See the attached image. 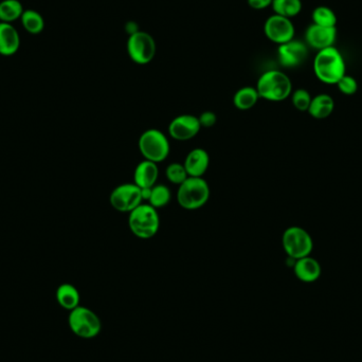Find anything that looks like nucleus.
Segmentation results:
<instances>
[{"instance_id":"1","label":"nucleus","mask_w":362,"mask_h":362,"mask_svg":"<svg viewBox=\"0 0 362 362\" xmlns=\"http://www.w3.org/2000/svg\"><path fill=\"white\" fill-rule=\"evenodd\" d=\"M314 72L320 82L337 84L347 74V65L340 51L335 46L318 51L314 60Z\"/></svg>"},{"instance_id":"2","label":"nucleus","mask_w":362,"mask_h":362,"mask_svg":"<svg viewBox=\"0 0 362 362\" xmlns=\"http://www.w3.org/2000/svg\"><path fill=\"white\" fill-rule=\"evenodd\" d=\"M260 99L270 102H282L292 93V83L286 73L280 70L264 72L256 84Z\"/></svg>"},{"instance_id":"3","label":"nucleus","mask_w":362,"mask_h":362,"mask_svg":"<svg viewBox=\"0 0 362 362\" xmlns=\"http://www.w3.org/2000/svg\"><path fill=\"white\" fill-rule=\"evenodd\" d=\"M210 194V187L203 177H189L178 186L177 201L184 210H198L208 203Z\"/></svg>"},{"instance_id":"4","label":"nucleus","mask_w":362,"mask_h":362,"mask_svg":"<svg viewBox=\"0 0 362 362\" xmlns=\"http://www.w3.org/2000/svg\"><path fill=\"white\" fill-rule=\"evenodd\" d=\"M128 227L135 237L148 239L157 235L160 228V217L157 209L148 203H141L128 217Z\"/></svg>"},{"instance_id":"5","label":"nucleus","mask_w":362,"mask_h":362,"mask_svg":"<svg viewBox=\"0 0 362 362\" xmlns=\"http://www.w3.org/2000/svg\"><path fill=\"white\" fill-rule=\"evenodd\" d=\"M138 145L144 159L155 164L164 162L170 155L168 137L156 128H150L143 132L140 136Z\"/></svg>"},{"instance_id":"6","label":"nucleus","mask_w":362,"mask_h":362,"mask_svg":"<svg viewBox=\"0 0 362 362\" xmlns=\"http://www.w3.org/2000/svg\"><path fill=\"white\" fill-rule=\"evenodd\" d=\"M68 324L71 331L83 339L95 338L102 329V322L99 316L90 308L81 305L70 310Z\"/></svg>"},{"instance_id":"7","label":"nucleus","mask_w":362,"mask_h":362,"mask_svg":"<svg viewBox=\"0 0 362 362\" xmlns=\"http://www.w3.org/2000/svg\"><path fill=\"white\" fill-rule=\"evenodd\" d=\"M283 249L294 261L310 255L314 249V241L306 230L297 226L288 228L282 237Z\"/></svg>"},{"instance_id":"8","label":"nucleus","mask_w":362,"mask_h":362,"mask_svg":"<svg viewBox=\"0 0 362 362\" xmlns=\"http://www.w3.org/2000/svg\"><path fill=\"white\" fill-rule=\"evenodd\" d=\"M128 56L136 64L146 65L154 60L157 46L154 38L148 32L137 31L131 34L126 44Z\"/></svg>"},{"instance_id":"9","label":"nucleus","mask_w":362,"mask_h":362,"mask_svg":"<svg viewBox=\"0 0 362 362\" xmlns=\"http://www.w3.org/2000/svg\"><path fill=\"white\" fill-rule=\"evenodd\" d=\"M109 203L119 212L131 213L143 203L141 189L135 184H120L111 193Z\"/></svg>"},{"instance_id":"10","label":"nucleus","mask_w":362,"mask_h":362,"mask_svg":"<svg viewBox=\"0 0 362 362\" xmlns=\"http://www.w3.org/2000/svg\"><path fill=\"white\" fill-rule=\"evenodd\" d=\"M264 33L270 42L280 46L294 40L296 29L290 18L274 14L264 24Z\"/></svg>"},{"instance_id":"11","label":"nucleus","mask_w":362,"mask_h":362,"mask_svg":"<svg viewBox=\"0 0 362 362\" xmlns=\"http://www.w3.org/2000/svg\"><path fill=\"white\" fill-rule=\"evenodd\" d=\"M280 64L285 68L301 66L308 58V46L302 40H292L280 45L278 49Z\"/></svg>"},{"instance_id":"12","label":"nucleus","mask_w":362,"mask_h":362,"mask_svg":"<svg viewBox=\"0 0 362 362\" xmlns=\"http://www.w3.org/2000/svg\"><path fill=\"white\" fill-rule=\"evenodd\" d=\"M198 117L193 115H180L171 121L168 134L176 141H189L200 132Z\"/></svg>"},{"instance_id":"13","label":"nucleus","mask_w":362,"mask_h":362,"mask_svg":"<svg viewBox=\"0 0 362 362\" xmlns=\"http://www.w3.org/2000/svg\"><path fill=\"white\" fill-rule=\"evenodd\" d=\"M337 34V28L321 27L312 24L305 31V44L316 50H323L335 45Z\"/></svg>"},{"instance_id":"14","label":"nucleus","mask_w":362,"mask_h":362,"mask_svg":"<svg viewBox=\"0 0 362 362\" xmlns=\"http://www.w3.org/2000/svg\"><path fill=\"white\" fill-rule=\"evenodd\" d=\"M184 166L189 177H203L210 166V156L203 148H194L187 155Z\"/></svg>"},{"instance_id":"15","label":"nucleus","mask_w":362,"mask_h":362,"mask_svg":"<svg viewBox=\"0 0 362 362\" xmlns=\"http://www.w3.org/2000/svg\"><path fill=\"white\" fill-rule=\"evenodd\" d=\"M294 272L301 282L314 283L320 278L322 268L316 258L309 255L294 261Z\"/></svg>"},{"instance_id":"16","label":"nucleus","mask_w":362,"mask_h":362,"mask_svg":"<svg viewBox=\"0 0 362 362\" xmlns=\"http://www.w3.org/2000/svg\"><path fill=\"white\" fill-rule=\"evenodd\" d=\"M158 177H159V168L157 164L144 159L136 166L134 172V184L140 189H150L156 186Z\"/></svg>"},{"instance_id":"17","label":"nucleus","mask_w":362,"mask_h":362,"mask_svg":"<svg viewBox=\"0 0 362 362\" xmlns=\"http://www.w3.org/2000/svg\"><path fill=\"white\" fill-rule=\"evenodd\" d=\"M19 47V33L13 24L0 22V56H14Z\"/></svg>"},{"instance_id":"18","label":"nucleus","mask_w":362,"mask_h":362,"mask_svg":"<svg viewBox=\"0 0 362 362\" xmlns=\"http://www.w3.org/2000/svg\"><path fill=\"white\" fill-rule=\"evenodd\" d=\"M335 109V101L326 93H320L313 97L309 105L308 113L315 119H326Z\"/></svg>"},{"instance_id":"19","label":"nucleus","mask_w":362,"mask_h":362,"mask_svg":"<svg viewBox=\"0 0 362 362\" xmlns=\"http://www.w3.org/2000/svg\"><path fill=\"white\" fill-rule=\"evenodd\" d=\"M56 296L58 304L67 310H72L75 307L80 306V292L69 283L58 286Z\"/></svg>"},{"instance_id":"20","label":"nucleus","mask_w":362,"mask_h":362,"mask_svg":"<svg viewBox=\"0 0 362 362\" xmlns=\"http://www.w3.org/2000/svg\"><path fill=\"white\" fill-rule=\"evenodd\" d=\"M260 100L255 87L246 86L239 89L233 97V104L239 111H248L255 107Z\"/></svg>"},{"instance_id":"21","label":"nucleus","mask_w":362,"mask_h":362,"mask_svg":"<svg viewBox=\"0 0 362 362\" xmlns=\"http://www.w3.org/2000/svg\"><path fill=\"white\" fill-rule=\"evenodd\" d=\"M20 22L24 29L32 36H38L44 31V17L38 11L31 9L24 10L20 17Z\"/></svg>"},{"instance_id":"22","label":"nucleus","mask_w":362,"mask_h":362,"mask_svg":"<svg viewBox=\"0 0 362 362\" xmlns=\"http://www.w3.org/2000/svg\"><path fill=\"white\" fill-rule=\"evenodd\" d=\"M24 9L19 0H3L0 3V22L12 24L20 19Z\"/></svg>"},{"instance_id":"23","label":"nucleus","mask_w":362,"mask_h":362,"mask_svg":"<svg viewBox=\"0 0 362 362\" xmlns=\"http://www.w3.org/2000/svg\"><path fill=\"white\" fill-rule=\"evenodd\" d=\"M272 9L276 15L284 17H296L302 11V1L301 0H272Z\"/></svg>"},{"instance_id":"24","label":"nucleus","mask_w":362,"mask_h":362,"mask_svg":"<svg viewBox=\"0 0 362 362\" xmlns=\"http://www.w3.org/2000/svg\"><path fill=\"white\" fill-rule=\"evenodd\" d=\"M313 24L321 27L337 28L338 18L335 12L326 6H319L315 8L312 13Z\"/></svg>"},{"instance_id":"25","label":"nucleus","mask_w":362,"mask_h":362,"mask_svg":"<svg viewBox=\"0 0 362 362\" xmlns=\"http://www.w3.org/2000/svg\"><path fill=\"white\" fill-rule=\"evenodd\" d=\"M171 191L164 184H156L152 187L150 197L148 199V205L154 207L155 209H162L168 205L171 200Z\"/></svg>"},{"instance_id":"26","label":"nucleus","mask_w":362,"mask_h":362,"mask_svg":"<svg viewBox=\"0 0 362 362\" xmlns=\"http://www.w3.org/2000/svg\"><path fill=\"white\" fill-rule=\"evenodd\" d=\"M166 176L171 184H176V186H180L182 182H184L189 178L184 164H179V162H173V164H168L166 170Z\"/></svg>"},{"instance_id":"27","label":"nucleus","mask_w":362,"mask_h":362,"mask_svg":"<svg viewBox=\"0 0 362 362\" xmlns=\"http://www.w3.org/2000/svg\"><path fill=\"white\" fill-rule=\"evenodd\" d=\"M312 99V95L306 89L299 88L292 93V105L300 111H308Z\"/></svg>"},{"instance_id":"28","label":"nucleus","mask_w":362,"mask_h":362,"mask_svg":"<svg viewBox=\"0 0 362 362\" xmlns=\"http://www.w3.org/2000/svg\"><path fill=\"white\" fill-rule=\"evenodd\" d=\"M336 85L338 86L340 93L345 95H355L358 90L357 81H356L355 77H352V75H343L340 80H339V82Z\"/></svg>"},{"instance_id":"29","label":"nucleus","mask_w":362,"mask_h":362,"mask_svg":"<svg viewBox=\"0 0 362 362\" xmlns=\"http://www.w3.org/2000/svg\"><path fill=\"white\" fill-rule=\"evenodd\" d=\"M201 127L210 128L217 124V117L213 111H203L198 117Z\"/></svg>"},{"instance_id":"30","label":"nucleus","mask_w":362,"mask_h":362,"mask_svg":"<svg viewBox=\"0 0 362 362\" xmlns=\"http://www.w3.org/2000/svg\"><path fill=\"white\" fill-rule=\"evenodd\" d=\"M248 5L253 10H264L272 5V0H248Z\"/></svg>"},{"instance_id":"31","label":"nucleus","mask_w":362,"mask_h":362,"mask_svg":"<svg viewBox=\"0 0 362 362\" xmlns=\"http://www.w3.org/2000/svg\"><path fill=\"white\" fill-rule=\"evenodd\" d=\"M126 30H127L128 34H129V36H131V34L136 33L137 31H139L137 26H136V24H134V22H128V24H126Z\"/></svg>"}]
</instances>
